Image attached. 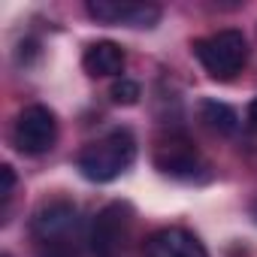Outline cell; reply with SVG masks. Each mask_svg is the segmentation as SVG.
Wrapping results in <instances>:
<instances>
[{
  "mask_svg": "<svg viewBox=\"0 0 257 257\" xmlns=\"http://www.w3.org/2000/svg\"><path fill=\"white\" fill-rule=\"evenodd\" d=\"M134 161H137V140L127 127H118V131L106 134L103 140L85 146L76 167L88 182L106 185V182H115Z\"/></svg>",
  "mask_w": 257,
  "mask_h": 257,
  "instance_id": "obj_1",
  "label": "cell"
},
{
  "mask_svg": "<svg viewBox=\"0 0 257 257\" xmlns=\"http://www.w3.org/2000/svg\"><path fill=\"white\" fill-rule=\"evenodd\" d=\"M58 140V118L49 106H25L16 118V127H13V146L22 152V155H46L52 152Z\"/></svg>",
  "mask_w": 257,
  "mask_h": 257,
  "instance_id": "obj_3",
  "label": "cell"
},
{
  "mask_svg": "<svg viewBox=\"0 0 257 257\" xmlns=\"http://www.w3.org/2000/svg\"><path fill=\"white\" fill-rule=\"evenodd\" d=\"M76 227H79V209L70 200H52V203L40 206L31 221V233L43 245L67 242L70 236H76Z\"/></svg>",
  "mask_w": 257,
  "mask_h": 257,
  "instance_id": "obj_5",
  "label": "cell"
},
{
  "mask_svg": "<svg viewBox=\"0 0 257 257\" xmlns=\"http://www.w3.org/2000/svg\"><path fill=\"white\" fill-rule=\"evenodd\" d=\"M248 124L254 127V131H257V97L248 103Z\"/></svg>",
  "mask_w": 257,
  "mask_h": 257,
  "instance_id": "obj_13",
  "label": "cell"
},
{
  "mask_svg": "<svg viewBox=\"0 0 257 257\" xmlns=\"http://www.w3.org/2000/svg\"><path fill=\"white\" fill-rule=\"evenodd\" d=\"M191 52H194V58L203 64V70L212 79L227 82L245 67V61H248V40H245L242 31L227 28V31H218L212 37L194 40Z\"/></svg>",
  "mask_w": 257,
  "mask_h": 257,
  "instance_id": "obj_2",
  "label": "cell"
},
{
  "mask_svg": "<svg viewBox=\"0 0 257 257\" xmlns=\"http://www.w3.org/2000/svg\"><path fill=\"white\" fill-rule=\"evenodd\" d=\"M251 215H254V221H257V200H254V206H251Z\"/></svg>",
  "mask_w": 257,
  "mask_h": 257,
  "instance_id": "obj_14",
  "label": "cell"
},
{
  "mask_svg": "<svg viewBox=\"0 0 257 257\" xmlns=\"http://www.w3.org/2000/svg\"><path fill=\"white\" fill-rule=\"evenodd\" d=\"M109 97H112V103H118V106H134V103H140L143 88H140V82L124 79V76H121V79H115V82H112Z\"/></svg>",
  "mask_w": 257,
  "mask_h": 257,
  "instance_id": "obj_11",
  "label": "cell"
},
{
  "mask_svg": "<svg viewBox=\"0 0 257 257\" xmlns=\"http://www.w3.org/2000/svg\"><path fill=\"white\" fill-rule=\"evenodd\" d=\"M146 257H209V251L203 248V242L182 230V227H164V230H155L146 245H143Z\"/></svg>",
  "mask_w": 257,
  "mask_h": 257,
  "instance_id": "obj_8",
  "label": "cell"
},
{
  "mask_svg": "<svg viewBox=\"0 0 257 257\" xmlns=\"http://www.w3.org/2000/svg\"><path fill=\"white\" fill-rule=\"evenodd\" d=\"M0 176H4V188H0V197L10 200V197H13V188H16V173H13L10 164H4V167H0Z\"/></svg>",
  "mask_w": 257,
  "mask_h": 257,
  "instance_id": "obj_12",
  "label": "cell"
},
{
  "mask_svg": "<svg viewBox=\"0 0 257 257\" xmlns=\"http://www.w3.org/2000/svg\"><path fill=\"white\" fill-rule=\"evenodd\" d=\"M85 10L100 25L155 28L161 22V7H155V4H134V0H88Z\"/></svg>",
  "mask_w": 257,
  "mask_h": 257,
  "instance_id": "obj_6",
  "label": "cell"
},
{
  "mask_svg": "<svg viewBox=\"0 0 257 257\" xmlns=\"http://www.w3.org/2000/svg\"><path fill=\"white\" fill-rule=\"evenodd\" d=\"M127 58H124V49L112 40H100V43H91L82 55V67L88 76L94 79H103V76H121Z\"/></svg>",
  "mask_w": 257,
  "mask_h": 257,
  "instance_id": "obj_9",
  "label": "cell"
},
{
  "mask_svg": "<svg viewBox=\"0 0 257 257\" xmlns=\"http://www.w3.org/2000/svg\"><path fill=\"white\" fill-rule=\"evenodd\" d=\"M131 230V212L124 203H109L106 209L97 212V218L91 221V251L94 257H118Z\"/></svg>",
  "mask_w": 257,
  "mask_h": 257,
  "instance_id": "obj_4",
  "label": "cell"
},
{
  "mask_svg": "<svg viewBox=\"0 0 257 257\" xmlns=\"http://www.w3.org/2000/svg\"><path fill=\"white\" fill-rule=\"evenodd\" d=\"M155 164L164 176H173V179H197V173L203 170V161H200L197 149L182 137H173V140L161 143L158 152H155Z\"/></svg>",
  "mask_w": 257,
  "mask_h": 257,
  "instance_id": "obj_7",
  "label": "cell"
},
{
  "mask_svg": "<svg viewBox=\"0 0 257 257\" xmlns=\"http://www.w3.org/2000/svg\"><path fill=\"white\" fill-rule=\"evenodd\" d=\"M197 112H200V121L209 127L212 134H218V137H230V134H236V127H239L236 109L227 106V103H221V100L203 97L200 106H197Z\"/></svg>",
  "mask_w": 257,
  "mask_h": 257,
  "instance_id": "obj_10",
  "label": "cell"
},
{
  "mask_svg": "<svg viewBox=\"0 0 257 257\" xmlns=\"http://www.w3.org/2000/svg\"><path fill=\"white\" fill-rule=\"evenodd\" d=\"M4 257H10V254H4Z\"/></svg>",
  "mask_w": 257,
  "mask_h": 257,
  "instance_id": "obj_15",
  "label": "cell"
}]
</instances>
